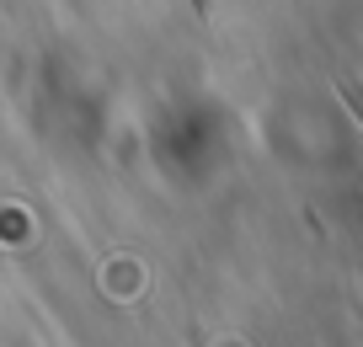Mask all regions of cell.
<instances>
[{
  "instance_id": "6da1fadb",
  "label": "cell",
  "mask_w": 363,
  "mask_h": 347,
  "mask_svg": "<svg viewBox=\"0 0 363 347\" xmlns=\"http://www.w3.org/2000/svg\"><path fill=\"white\" fill-rule=\"evenodd\" d=\"M198 11H208V0H198Z\"/></svg>"
}]
</instances>
